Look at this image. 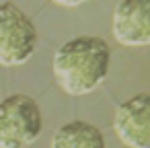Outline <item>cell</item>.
<instances>
[{
    "instance_id": "obj_3",
    "label": "cell",
    "mask_w": 150,
    "mask_h": 148,
    "mask_svg": "<svg viewBox=\"0 0 150 148\" xmlns=\"http://www.w3.org/2000/svg\"><path fill=\"white\" fill-rule=\"evenodd\" d=\"M37 47L33 21L13 2H0V66H21Z\"/></svg>"
},
{
    "instance_id": "obj_2",
    "label": "cell",
    "mask_w": 150,
    "mask_h": 148,
    "mask_svg": "<svg viewBox=\"0 0 150 148\" xmlns=\"http://www.w3.org/2000/svg\"><path fill=\"white\" fill-rule=\"evenodd\" d=\"M41 130L43 117L35 99L17 93L0 101V148H29Z\"/></svg>"
},
{
    "instance_id": "obj_4",
    "label": "cell",
    "mask_w": 150,
    "mask_h": 148,
    "mask_svg": "<svg viewBox=\"0 0 150 148\" xmlns=\"http://www.w3.org/2000/svg\"><path fill=\"white\" fill-rule=\"evenodd\" d=\"M113 130L125 148H150V95L140 93L121 103Z\"/></svg>"
},
{
    "instance_id": "obj_6",
    "label": "cell",
    "mask_w": 150,
    "mask_h": 148,
    "mask_svg": "<svg viewBox=\"0 0 150 148\" xmlns=\"http://www.w3.org/2000/svg\"><path fill=\"white\" fill-rule=\"evenodd\" d=\"M50 148H105V138L93 123L76 119L58 127Z\"/></svg>"
},
{
    "instance_id": "obj_1",
    "label": "cell",
    "mask_w": 150,
    "mask_h": 148,
    "mask_svg": "<svg viewBox=\"0 0 150 148\" xmlns=\"http://www.w3.org/2000/svg\"><path fill=\"white\" fill-rule=\"evenodd\" d=\"M111 50L103 37L82 35L66 41L54 56V76L64 93H93L109 74Z\"/></svg>"
},
{
    "instance_id": "obj_5",
    "label": "cell",
    "mask_w": 150,
    "mask_h": 148,
    "mask_svg": "<svg viewBox=\"0 0 150 148\" xmlns=\"http://www.w3.org/2000/svg\"><path fill=\"white\" fill-rule=\"evenodd\" d=\"M113 35L121 45H150V0H125L115 6Z\"/></svg>"
}]
</instances>
